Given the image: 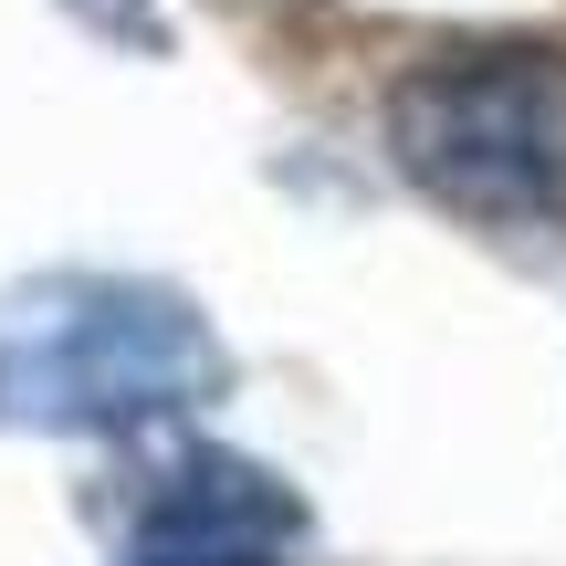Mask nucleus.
I'll return each mask as SVG.
<instances>
[{
	"label": "nucleus",
	"instance_id": "nucleus-3",
	"mask_svg": "<svg viewBox=\"0 0 566 566\" xmlns=\"http://www.w3.org/2000/svg\"><path fill=\"white\" fill-rule=\"evenodd\" d=\"M294 546H304V504L263 462L189 451L179 472H158L116 566H294Z\"/></svg>",
	"mask_w": 566,
	"mask_h": 566
},
{
	"label": "nucleus",
	"instance_id": "nucleus-1",
	"mask_svg": "<svg viewBox=\"0 0 566 566\" xmlns=\"http://www.w3.org/2000/svg\"><path fill=\"white\" fill-rule=\"evenodd\" d=\"M231 388V346L179 283L32 273L0 294V430H147Z\"/></svg>",
	"mask_w": 566,
	"mask_h": 566
},
{
	"label": "nucleus",
	"instance_id": "nucleus-2",
	"mask_svg": "<svg viewBox=\"0 0 566 566\" xmlns=\"http://www.w3.org/2000/svg\"><path fill=\"white\" fill-rule=\"evenodd\" d=\"M388 168L472 231L566 221V42H441L388 84Z\"/></svg>",
	"mask_w": 566,
	"mask_h": 566
}]
</instances>
